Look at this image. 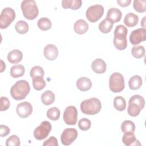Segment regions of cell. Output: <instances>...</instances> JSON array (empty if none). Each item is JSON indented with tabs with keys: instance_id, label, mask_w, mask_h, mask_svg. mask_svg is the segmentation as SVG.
Masks as SVG:
<instances>
[{
	"instance_id": "20",
	"label": "cell",
	"mask_w": 146,
	"mask_h": 146,
	"mask_svg": "<svg viewBox=\"0 0 146 146\" xmlns=\"http://www.w3.org/2000/svg\"><path fill=\"white\" fill-rule=\"evenodd\" d=\"M139 20L138 15L133 13H129L124 17V23L128 27H132L137 25Z\"/></svg>"
},
{
	"instance_id": "9",
	"label": "cell",
	"mask_w": 146,
	"mask_h": 146,
	"mask_svg": "<svg viewBox=\"0 0 146 146\" xmlns=\"http://www.w3.org/2000/svg\"><path fill=\"white\" fill-rule=\"evenodd\" d=\"M78 118V111L75 107L70 106L66 107L63 113V120L67 125H75Z\"/></svg>"
},
{
	"instance_id": "24",
	"label": "cell",
	"mask_w": 146,
	"mask_h": 146,
	"mask_svg": "<svg viewBox=\"0 0 146 146\" xmlns=\"http://www.w3.org/2000/svg\"><path fill=\"white\" fill-rule=\"evenodd\" d=\"M143 108L138 104L134 102H128V107L127 109V112L129 115L135 117L139 115L141 111Z\"/></svg>"
},
{
	"instance_id": "35",
	"label": "cell",
	"mask_w": 146,
	"mask_h": 146,
	"mask_svg": "<svg viewBox=\"0 0 146 146\" xmlns=\"http://www.w3.org/2000/svg\"><path fill=\"white\" fill-rule=\"evenodd\" d=\"M30 76L32 78H34L35 76H42L43 77L44 75V72L42 67L39 66H35L31 68L30 72Z\"/></svg>"
},
{
	"instance_id": "6",
	"label": "cell",
	"mask_w": 146,
	"mask_h": 146,
	"mask_svg": "<svg viewBox=\"0 0 146 146\" xmlns=\"http://www.w3.org/2000/svg\"><path fill=\"white\" fill-rule=\"evenodd\" d=\"M15 13L11 7H5L1 11L0 15V27L1 29L8 27L15 19Z\"/></svg>"
},
{
	"instance_id": "28",
	"label": "cell",
	"mask_w": 146,
	"mask_h": 146,
	"mask_svg": "<svg viewBox=\"0 0 146 146\" xmlns=\"http://www.w3.org/2000/svg\"><path fill=\"white\" fill-rule=\"evenodd\" d=\"M115 108L119 111H123L125 109L126 102L122 96H116L114 98L113 102Z\"/></svg>"
},
{
	"instance_id": "8",
	"label": "cell",
	"mask_w": 146,
	"mask_h": 146,
	"mask_svg": "<svg viewBox=\"0 0 146 146\" xmlns=\"http://www.w3.org/2000/svg\"><path fill=\"white\" fill-rule=\"evenodd\" d=\"M52 125L48 121H43L34 131V137L39 140L46 138L51 131Z\"/></svg>"
},
{
	"instance_id": "37",
	"label": "cell",
	"mask_w": 146,
	"mask_h": 146,
	"mask_svg": "<svg viewBox=\"0 0 146 146\" xmlns=\"http://www.w3.org/2000/svg\"><path fill=\"white\" fill-rule=\"evenodd\" d=\"M21 144L19 138L15 135L10 136L6 141V146H19Z\"/></svg>"
},
{
	"instance_id": "31",
	"label": "cell",
	"mask_w": 146,
	"mask_h": 146,
	"mask_svg": "<svg viewBox=\"0 0 146 146\" xmlns=\"http://www.w3.org/2000/svg\"><path fill=\"white\" fill-rule=\"evenodd\" d=\"M131 54L133 57L140 59L144 56L145 48L141 45L134 46L131 49Z\"/></svg>"
},
{
	"instance_id": "42",
	"label": "cell",
	"mask_w": 146,
	"mask_h": 146,
	"mask_svg": "<svg viewBox=\"0 0 146 146\" xmlns=\"http://www.w3.org/2000/svg\"><path fill=\"white\" fill-rule=\"evenodd\" d=\"M1 72H3L4 70H5V68H6V65H5V63L3 62L2 60H1Z\"/></svg>"
},
{
	"instance_id": "32",
	"label": "cell",
	"mask_w": 146,
	"mask_h": 146,
	"mask_svg": "<svg viewBox=\"0 0 146 146\" xmlns=\"http://www.w3.org/2000/svg\"><path fill=\"white\" fill-rule=\"evenodd\" d=\"M47 117L53 121L59 119L60 117V111L57 107H52L49 108L47 111Z\"/></svg>"
},
{
	"instance_id": "15",
	"label": "cell",
	"mask_w": 146,
	"mask_h": 146,
	"mask_svg": "<svg viewBox=\"0 0 146 146\" xmlns=\"http://www.w3.org/2000/svg\"><path fill=\"white\" fill-rule=\"evenodd\" d=\"M122 142L126 146L141 145L140 143L136 139L135 135L132 132L124 133L122 137Z\"/></svg>"
},
{
	"instance_id": "23",
	"label": "cell",
	"mask_w": 146,
	"mask_h": 146,
	"mask_svg": "<svg viewBox=\"0 0 146 146\" xmlns=\"http://www.w3.org/2000/svg\"><path fill=\"white\" fill-rule=\"evenodd\" d=\"M55 99V94L50 90L44 91L41 95V101L46 106L52 104Z\"/></svg>"
},
{
	"instance_id": "16",
	"label": "cell",
	"mask_w": 146,
	"mask_h": 146,
	"mask_svg": "<svg viewBox=\"0 0 146 146\" xmlns=\"http://www.w3.org/2000/svg\"><path fill=\"white\" fill-rule=\"evenodd\" d=\"M91 68L95 73L100 74L106 72L107 65L106 62L102 59L97 58L92 62Z\"/></svg>"
},
{
	"instance_id": "38",
	"label": "cell",
	"mask_w": 146,
	"mask_h": 146,
	"mask_svg": "<svg viewBox=\"0 0 146 146\" xmlns=\"http://www.w3.org/2000/svg\"><path fill=\"white\" fill-rule=\"evenodd\" d=\"M1 102V111H6L10 107V101L6 97L2 96L0 99Z\"/></svg>"
},
{
	"instance_id": "2",
	"label": "cell",
	"mask_w": 146,
	"mask_h": 146,
	"mask_svg": "<svg viewBox=\"0 0 146 146\" xmlns=\"http://www.w3.org/2000/svg\"><path fill=\"white\" fill-rule=\"evenodd\" d=\"M128 30L127 27L122 25H117L114 31L113 43L115 47L119 50H123L127 46V35Z\"/></svg>"
},
{
	"instance_id": "43",
	"label": "cell",
	"mask_w": 146,
	"mask_h": 146,
	"mask_svg": "<svg viewBox=\"0 0 146 146\" xmlns=\"http://www.w3.org/2000/svg\"><path fill=\"white\" fill-rule=\"evenodd\" d=\"M145 18L146 17H144L142 21H141V26H143V27H144V29H145Z\"/></svg>"
},
{
	"instance_id": "21",
	"label": "cell",
	"mask_w": 146,
	"mask_h": 146,
	"mask_svg": "<svg viewBox=\"0 0 146 146\" xmlns=\"http://www.w3.org/2000/svg\"><path fill=\"white\" fill-rule=\"evenodd\" d=\"M82 4L81 0H63L62 1V6L65 9H71L76 10L81 7Z\"/></svg>"
},
{
	"instance_id": "22",
	"label": "cell",
	"mask_w": 146,
	"mask_h": 146,
	"mask_svg": "<svg viewBox=\"0 0 146 146\" xmlns=\"http://www.w3.org/2000/svg\"><path fill=\"white\" fill-rule=\"evenodd\" d=\"M143 84V80L139 75H135L132 76L129 80V88L132 90H138L140 88Z\"/></svg>"
},
{
	"instance_id": "3",
	"label": "cell",
	"mask_w": 146,
	"mask_h": 146,
	"mask_svg": "<svg viewBox=\"0 0 146 146\" xmlns=\"http://www.w3.org/2000/svg\"><path fill=\"white\" fill-rule=\"evenodd\" d=\"M102 108L100 101L96 98L86 99L80 103L82 112L88 115H94L98 113Z\"/></svg>"
},
{
	"instance_id": "29",
	"label": "cell",
	"mask_w": 146,
	"mask_h": 146,
	"mask_svg": "<svg viewBox=\"0 0 146 146\" xmlns=\"http://www.w3.org/2000/svg\"><path fill=\"white\" fill-rule=\"evenodd\" d=\"M46 82L43 77L38 76L33 78V86L36 91L43 90L46 87Z\"/></svg>"
},
{
	"instance_id": "39",
	"label": "cell",
	"mask_w": 146,
	"mask_h": 146,
	"mask_svg": "<svg viewBox=\"0 0 146 146\" xmlns=\"http://www.w3.org/2000/svg\"><path fill=\"white\" fill-rule=\"evenodd\" d=\"M43 146H50V145H53V146H58V140L56 137L54 136H51L49 137L47 140L44 141L43 143Z\"/></svg>"
},
{
	"instance_id": "19",
	"label": "cell",
	"mask_w": 146,
	"mask_h": 146,
	"mask_svg": "<svg viewBox=\"0 0 146 146\" xmlns=\"http://www.w3.org/2000/svg\"><path fill=\"white\" fill-rule=\"evenodd\" d=\"M23 58L22 52L17 49L11 50L7 54L8 61L13 64L19 63Z\"/></svg>"
},
{
	"instance_id": "30",
	"label": "cell",
	"mask_w": 146,
	"mask_h": 146,
	"mask_svg": "<svg viewBox=\"0 0 146 146\" xmlns=\"http://www.w3.org/2000/svg\"><path fill=\"white\" fill-rule=\"evenodd\" d=\"M15 29L17 33L21 34H24L27 33L29 29V25L25 21L20 20L17 22L15 25Z\"/></svg>"
},
{
	"instance_id": "4",
	"label": "cell",
	"mask_w": 146,
	"mask_h": 146,
	"mask_svg": "<svg viewBox=\"0 0 146 146\" xmlns=\"http://www.w3.org/2000/svg\"><path fill=\"white\" fill-rule=\"evenodd\" d=\"M23 15L25 18L29 20L35 19L39 13L36 3L34 0L23 1L21 5Z\"/></svg>"
},
{
	"instance_id": "41",
	"label": "cell",
	"mask_w": 146,
	"mask_h": 146,
	"mask_svg": "<svg viewBox=\"0 0 146 146\" xmlns=\"http://www.w3.org/2000/svg\"><path fill=\"white\" fill-rule=\"evenodd\" d=\"M131 0H117V3L121 7H127L131 3Z\"/></svg>"
},
{
	"instance_id": "36",
	"label": "cell",
	"mask_w": 146,
	"mask_h": 146,
	"mask_svg": "<svg viewBox=\"0 0 146 146\" xmlns=\"http://www.w3.org/2000/svg\"><path fill=\"white\" fill-rule=\"evenodd\" d=\"M91 125V121L87 118H82L78 121V127L82 131L88 130Z\"/></svg>"
},
{
	"instance_id": "17",
	"label": "cell",
	"mask_w": 146,
	"mask_h": 146,
	"mask_svg": "<svg viewBox=\"0 0 146 146\" xmlns=\"http://www.w3.org/2000/svg\"><path fill=\"white\" fill-rule=\"evenodd\" d=\"M76 87L81 91H87L92 87L91 80L87 77H81L76 80Z\"/></svg>"
},
{
	"instance_id": "12",
	"label": "cell",
	"mask_w": 146,
	"mask_h": 146,
	"mask_svg": "<svg viewBox=\"0 0 146 146\" xmlns=\"http://www.w3.org/2000/svg\"><path fill=\"white\" fill-rule=\"evenodd\" d=\"M16 111L19 117L26 118L31 114L33 112V107L29 102H23L17 105Z\"/></svg>"
},
{
	"instance_id": "5",
	"label": "cell",
	"mask_w": 146,
	"mask_h": 146,
	"mask_svg": "<svg viewBox=\"0 0 146 146\" xmlns=\"http://www.w3.org/2000/svg\"><path fill=\"white\" fill-rule=\"evenodd\" d=\"M125 87L124 79L119 72H114L110 77L109 88L113 92H121Z\"/></svg>"
},
{
	"instance_id": "7",
	"label": "cell",
	"mask_w": 146,
	"mask_h": 146,
	"mask_svg": "<svg viewBox=\"0 0 146 146\" xmlns=\"http://www.w3.org/2000/svg\"><path fill=\"white\" fill-rule=\"evenodd\" d=\"M104 14V7L100 5H94L90 6L86 13L87 19L91 22L99 21Z\"/></svg>"
},
{
	"instance_id": "27",
	"label": "cell",
	"mask_w": 146,
	"mask_h": 146,
	"mask_svg": "<svg viewBox=\"0 0 146 146\" xmlns=\"http://www.w3.org/2000/svg\"><path fill=\"white\" fill-rule=\"evenodd\" d=\"M113 23L110 22L106 18L103 19L99 25V30L103 34H107L110 33L112 27Z\"/></svg>"
},
{
	"instance_id": "11",
	"label": "cell",
	"mask_w": 146,
	"mask_h": 146,
	"mask_svg": "<svg viewBox=\"0 0 146 146\" xmlns=\"http://www.w3.org/2000/svg\"><path fill=\"white\" fill-rule=\"evenodd\" d=\"M146 39V30L144 28L137 29L132 31L129 36V41L131 44L136 45L145 41Z\"/></svg>"
},
{
	"instance_id": "34",
	"label": "cell",
	"mask_w": 146,
	"mask_h": 146,
	"mask_svg": "<svg viewBox=\"0 0 146 146\" xmlns=\"http://www.w3.org/2000/svg\"><path fill=\"white\" fill-rule=\"evenodd\" d=\"M133 6L135 10L137 12L144 13L146 11V1L135 0L133 3Z\"/></svg>"
},
{
	"instance_id": "13",
	"label": "cell",
	"mask_w": 146,
	"mask_h": 146,
	"mask_svg": "<svg viewBox=\"0 0 146 146\" xmlns=\"http://www.w3.org/2000/svg\"><path fill=\"white\" fill-rule=\"evenodd\" d=\"M43 54L47 60H54L56 59L58 56V50L54 44H48L44 47Z\"/></svg>"
},
{
	"instance_id": "1",
	"label": "cell",
	"mask_w": 146,
	"mask_h": 146,
	"mask_svg": "<svg viewBox=\"0 0 146 146\" xmlns=\"http://www.w3.org/2000/svg\"><path fill=\"white\" fill-rule=\"evenodd\" d=\"M30 90L29 83L25 80H20L12 86L10 89V94L14 99L21 100L27 96Z\"/></svg>"
},
{
	"instance_id": "40",
	"label": "cell",
	"mask_w": 146,
	"mask_h": 146,
	"mask_svg": "<svg viewBox=\"0 0 146 146\" xmlns=\"http://www.w3.org/2000/svg\"><path fill=\"white\" fill-rule=\"evenodd\" d=\"M10 128L5 125H3L1 124L0 125V136L1 137H4L7 136L8 134H9L10 133Z\"/></svg>"
},
{
	"instance_id": "14",
	"label": "cell",
	"mask_w": 146,
	"mask_h": 146,
	"mask_svg": "<svg viewBox=\"0 0 146 146\" xmlns=\"http://www.w3.org/2000/svg\"><path fill=\"white\" fill-rule=\"evenodd\" d=\"M122 17L121 11L117 8H110L107 13L106 19L112 23H116L120 21Z\"/></svg>"
},
{
	"instance_id": "18",
	"label": "cell",
	"mask_w": 146,
	"mask_h": 146,
	"mask_svg": "<svg viewBox=\"0 0 146 146\" xmlns=\"http://www.w3.org/2000/svg\"><path fill=\"white\" fill-rule=\"evenodd\" d=\"M74 31L78 34H84L88 30V25L85 20L79 19L74 23Z\"/></svg>"
},
{
	"instance_id": "26",
	"label": "cell",
	"mask_w": 146,
	"mask_h": 146,
	"mask_svg": "<svg viewBox=\"0 0 146 146\" xmlns=\"http://www.w3.org/2000/svg\"><path fill=\"white\" fill-rule=\"evenodd\" d=\"M37 25L40 30L42 31H47L51 29L52 23L48 18L42 17L38 21Z\"/></svg>"
},
{
	"instance_id": "33",
	"label": "cell",
	"mask_w": 146,
	"mask_h": 146,
	"mask_svg": "<svg viewBox=\"0 0 146 146\" xmlns=\"http://www.w3.org/2000/svg\"><path fill=\"white\" fill-rule=\"evenodd\" d=\"M121 129L123 133L128 132H134L135 125L134 123L131 120H125L121 123Z\"/></svg>"
},
{
	"instance_id": "10",
	"label": "cell",
	"mask_w": 146,
	"mask_h": 146,
	"mask_svg": "<svg viewBox=\"0 0 146 146\" xmlns=\"http://www.w3.org/2000/svg\"><path fill=\"white\" fill-rule=\"evenodd\" d=\"M78 135V131L75 128L65 129L60 136L62 144L64 145H70L76 139Z\"/></svg>"
},
{
	"instance_id": "25",
	"label": "cell",
	"mask_w": 146,
	"mask_h": 146,
	"mask_svg": "<svg viewBox=\"0 0 146 146\" xmlns=\"http://www.w3.org/2000/svg\"><path fill=\"white\" fill-rule=\"evenodd\" d=\"M25 72V68L22 64H17L12 66L10 68V75L14 78H17L23 76Z\"/></svg>"
}]
</instances>
